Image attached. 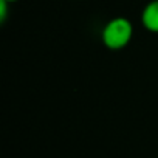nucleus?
Instances as JSON below:
<instances>
[{
    "instance_id": "f257e3e1",
    "label": "nucleus",
    "mask_w": 158,
    "mask_h": 158,
    "mask_svg": "<svg viewBox=\"0 0 158 158\" xmlns=\"http://www.w3.org/2000/svg\"><path fill=\"white\" fill-rule=\"evenodd\" d=\"M133 36V25L126 17H115L109 20L102 30V44L109 50H121L129 45Z\"/></svg>"
},
{
    "instance_id": "f03ea898",
    "label": "nucleus",
    "mask_w": 158,
    "mask_h": 158,
    "mask_svg": "<svg viewBox=\"0 0 158 158\" xmlns=\"http://www.w3.org/2000/svg\"><path fill=\"white\" fill-rule=\"evenodd\" d=\"M143 27L150 33H158V0H152L147 3L141 14Z\"/></svg>"
},
{
    "instance_id": "7ed1b4c3",
    "label": "nucleus",
    "mask_w": 158,
    "mask_h": 158,
    "mask_svg": "<svg viewBox=\"0 0 158 158\" xmlns=\"http://www.w3.org/2000/svg\"><path fill=\"white\" fill-rule=\"evenodd\" d=\"M5 2H8V3H13V2H17V0H5Z\"/></svg>"
}]
</instances>
